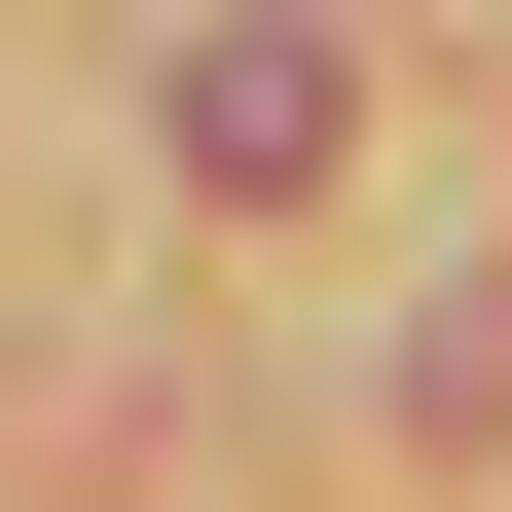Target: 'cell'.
<instances>
[{
	"label": "cell",
	"mask_w": 512,
	"mask_h": 512,
	"mask_svg": "<svg viewBox=\"0 0 512 512\" xmlns=\"http://www.w3.org/2000/svg\"><path fill=\"white\" fill-rule=\"evenodd\" d=\"M330 110H366L330 37H183V183H330Z\"/></svg>",
	"instance_id": "6da1fadb"
}]
</instances>
